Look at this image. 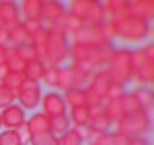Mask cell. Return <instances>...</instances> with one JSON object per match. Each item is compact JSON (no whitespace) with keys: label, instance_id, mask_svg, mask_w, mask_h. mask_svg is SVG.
I'll list each match as a JSON object with an SVG mask.
<instances>
[{"label":"cell","instance_id":"cell-1","mask_svg":"<svg viewBox=\"0 0 154 145\" xmlns=\"http://www.w3.org/2000/svg\"><path fill=\"white\" fill-rule=\"evenodd\" d=\"M111 22H112L116 38L122 42H127V44H141V42H145L147 36L152 35L150 22L141 20L131 13H125Z\"/></svg>","mask_w":154,"mask_h":145},{"label":"cell","instance_id":"cell-2","mask_svg":"<svg viewBox=\"0 0 154 145\" xmlns=\"http://www.w3.org/2000/svg\"><path fill=\"white\" fill-rule=\"evenodd\" d=\"M131 58H132V49L129 47H112L109 58L103 63V71L111 84L125 87L131 84Z\"/></svg>","mask_w":154,"mask_h":145},{"label":"cell","instance_id":"cell-3","mask_svg":"<svg viewBox=\"0 0 154 145\" xmlns=\"http://www.w3.org/2000/svg\"><path fill=\"white\" fill-rule=\"evenodd\" d=\"M69 53V35L62 26L47 27V42L44 47L42 62L45 65H62Z\"/></svg>","mask_w":154,"mask_h":145},{"label":"cell","instance_id":"cell-4","mask_svg":"<svg viewBox=\"0 0 154 145\" xmlns=\"http://www.w3.org/2000/svg\"><path fill=\"white\" fill-rule=\"evenodd\" d=\"M67 13L76 17L87 27L100 26L107 20L103 8H102V2H98V0H72L67 6Z\"/></svg>","mask_w":154,"mask_h":145},{"label":"cell","instance_id":"cell-5","mask_svg":"<svg viewBox=\"0 0 154 145\" xmlns=\"http://www.w3.org/2000/svg\"><path fill=\"white\" fill-rule=\"evenodd\" d=\"M114 125H116V132H120L127 138L145 136L152 127V114H149L145 111L131 113V114H125L122 120H118Z\"/></svg>","mask_w":154,"mask_h":145},{"label":"cell","instance_id":"cell-6","mask_svg":"<svg viewBox=\"0 0 154 145\" xmlns=\"http://www.w3.org/2000/svg\"><path fill=\"white\" fill-rule=\"evenodd\" d=\"M112 84H111V80L107 76V72L103 69H96L93 75H91V78L87 80V84L84 85L87 107L102 105L105 102V94H107V89Z\"/></svg>","mask_w":154,"mask_h":145},{"label":"cell","instance_id":"cell-7","mask_svg":"<svg viewBox=\"0 0 154 145\" xmlns=\"http://www.w3.org/2000/svg\"><path fill=\"white\" fill-rule=\"evenodd\" d=\"M131 80L138 85H152L154 82V58H149L141 53V49L132 51L131 58Z\"/></svg>","mask_w":154,"mask_h":145},{"label":"cell","instance_id":"cell-8","mask_svg":"<svg viewBox=\"0 0 154 145\" xmlns=\"http://www.w3.org/2000/svg\"><path fill=\"white\" fill-rule=\"evenodd\" d=\"M40 98H42L40 82L24 80V84L20 85V89L15 93V102H17L24 111H35V109L40 105Z\"/></svg>","mask_w":154,"mask_h":145},{"label":"cell","instance_id":"cell-9","mask_svg":"<svg viewBox=\"0 0 154 145\" xmlns=\"http://www.w3.org/2000/svg\"><path fill=\"white\" fill-rule=\"evenodd\" d=\"M89 78H91L89 75H85L84 71H80L78 67H74V65L62 67V69H60L58 89H62V91L65 93V91H71V89H74V87H84Z\"/></svg>","mask_w":154,"mask_h":145},{"label":"cell","instance_id":"cell-10","mask_svg":"<svg viewBox=\"0 0 154 145\" xmlns=\"http://www.w3.org/2000/svg\"><path fill=\"white\" fill-rule=\"evenodd\" d=\"M67 13V6L62 4L60 0H42V13H40V22L45 27L60 26L62 18Z\"/></svg>","mask_w":154,"mask_h":145},{"label":"cell","instance_id":"cell-11","mask_svg":"<svg viewBox=\"0 0 154 145\" xmlns=\"http://www.w3.org/2000/svg\"><path fill=\"white\" fill-rule=\"evenodd\" d=\"M40 105H42V113L45 116H49V118L67 114V105L63 102V96L58 94L56 91L44 93L42 98H40Z\"/></svg>","mask_w":154,"mask_h":145},{"label":"cell","instance_id":"cell-12","mask_svg":"<svg viewBox=\"0 0 154 145\" xmlns=\"http://www.w3.org/2000/svg\"><path fill=\"white\" fill-rule=\"evenodd\" d=\"M112 123L109 122L105 111H103V103L102 105H94V107H89V123H87V136L85 138H91L94 134H100V132H107L109 127Z\"/></svg>","mask_w":154,"mask_h":145},{"label":"cell","instance_id":"cell-13","mask_svg":"<svg viewBox=\"0 0 154 145\" xmlns=\"http://www.w3.org/2000/svg\"><path fill=\"white\" fill-rule=\"evenodd\" d=\"M0 120L6 129H18L20 125L26 123V111L15 102L0 111Z\"/></svg>","mask_w":154,"mask_h":145},{"label":"cell","instance_id":"cell-14","mask_svg":"<svg viewBox=\"0 0 154 145\" xmlns=\"http://www.w3.org/2000/svg\"><path fill=\"white\" fill-rule=\"evenodd\" d=\"M20 20H22V18H20L18 4L9 2V0H4V2H0V22H2V27L11 29V27L18 26Z\"/></svg>","mask_w":154,"mask_h":145},{"label":"cell","instance_id":"cell-15","mask_svg":"<svg viewBox=\"0 0 154 145\" xmlns=\"http://www.w3.org/2000/svg\"><path fill=\"white\" fill-rule=\"evenodd\" d=\"M112 47H114L112 44H98V45L87 47V63H91L94 69H102L105 60L109 58Z\"/></svg>","mask_w":154,"mask_h":145},{"label":"cell","instance_id":"cell-16","mask_svg":"<svg viewBox=\"0 0 154 145\" xmlns=\"http://www.w3.org/2000/svg\"><path fill=\"white\" fill-rule=\"evenodd\" d=\"M26 125L29 131V138L45 134V132H49V116H45L42 111L35 113L29 120H26Z\"/></svg>","mask_w":154,"mask_h":145},{"label":"cell","instance_id":"cell-17","mask_svg":"<svg viewBox=\"0 0 154 145\" xmlns=\"http://www.w3.org/2000/svg\"><path fill=\"white\" fill-rule=\"evenodd\" d=\"M129 13L150 22L154 17V2L152 0H132V2H129Z\"/></svg>","mask_w":154,"mask_h":145},{"label":"cell","instance_id":"cell-18","mask_svg":"<svg viewBox=\"0 0 154 145\" xmlns=\"http://www.w3.org/2000/svg\"><path fill=\"white\" fill-rule=\"evenodd\" d=\"M103 13L107 20H114L125 13H129V0H105L102 2Z\"/></svg>","mask_w":154,"mask_h":145},{"label":"cell","instance_id":"cell-19","mask_svg":"<svg viewBox=\"0 0 154 145\" xmlns=\"http://www.w3.org/2000/svg\"><path fill=\"white\" fill-rule=\"evenodd\" d=\"M67 118H69V123H72L74 129H85L87 123H89V107L87 105H82V107H69L67 111Z\"/></svg>","mask_w":154,"mask_h":145},{"label":"cell","instance_id":"cell-20","mask_svg":"<svg viewBox=\"0 0 154 145\" xmlns=\"http://www.w3.org/2000/svg\"><path fill=\"white\" fill-rule=\"evenodd\" d=\"M22 20H40L42 13V0H22L18 4Z\"/></svg>","mask_w":154,"mask_h":145},{"label":"cell","instance_id":"cell-21","mask_svg":"<svg viewBox=\"0 0 154 145\" xmlns=\"http://www.w3.org/2000/svg\"><path fill=\"white\" fill-rule=\"evenodd\" d=\"M131 93H132V94H134V98L138 100V103H140L141 111H145V113L152 114V102H154L152 89H150V87H145V85H136Z\"/></svg>","mask_w":154,"mask_h":145},{"label":"cell","instance_id":"cell-22","mask_svg":"<svg viewBox=\"0 0 154 145\" xmlns=\"http://www.w3.org/2000/svg\"><path fill=\"white\" fill-rule=\"evenodd\" d=\"M44 71H45V63L40 60V58H35V60H29L26 63V69H24V78L26 80H31V82H40L42 76H44Z\"/></svg>","mask_w":154,"mask_h":145},{"label":"cell","instance_id":"cell-23","mask_svg":"<svg viewBox=\"0 0 154 145\" xmlns=\"http://www.w3.org/2000/svg\"><path fill=\"white\" fill-rule=\"evenodd\" d=\"M103 111L109 118L111 123H116L118 120H122L125 116V111H123V102L122 98H116V100H105L103 102Z\"/></svg>","mask_w":154,"mask_h":145},{"label":"cell","instance_id":"cell-24","mask_svg":"<svg viewBox=\"0 0 154 145\" xmlns=\"http://www.w3.org/2000/svg\"><path fill=\"white\" fill-rule=\"evenodd\" d=\"M84 143H85V134L74 127H69L65 132L58 136V145H84Z\"/></svg>","mask_w":154,"mask_h":145},{"label":"cell","instance_id":"cell-25","mask_svg":"<svg viewBox=\"0 0 154 145\" xmlns=\"http://www.w3.org/2000/svg\"><path fill=\"white\" fill-rule=\"evenodd\" d=\"M26 60L20 56V53H18V49L17 47H8V56H6V65H8V69L11 71V72H24V69H26Z\"/></svg>","mask_w":154,"mask_h":145},{"label":"cell","instance_id":"cell-26","mask_svg":"<svg viewBox=\"0 0 154 145\" xmlns=\"http://www.w3.org/2000/svg\"><path fill=\"white\" fill-rule=\"evenodd\" d=\"M63 102H65V105H69V107H82V105H87L84 87H74V89H71V91H65V93H63Z\"/></svg>","mask_w":154,"mask_h":145},{"label":"cell","instance_id":"cell-27","mask_svg":"<svg viewBox=\"0 0 154 145\" xmlns=\"http://www.w3.org/2000/svg\"><path fill=\"white\" fill-rule=\"evenodd\" d=\"M9 31V42H11V45L13 47H20V45H31V36L24 31V27L18 24V26H15V27H11V29H8Z\"/></svg>","mask_w":154,"mask_h":145},{"label":"cell","instance_id":"cell-28","mask_svg":"<svg viewBox=\"0 0 154 145\" xmlns=\"http://www.w3.org/2000/svg\"><path fill=\"white\" fill-rule=\"evenodd\" d=\"M24 75H22V72H8V75L2 78V80H0V84H2L4 87H8L9 91H13V93H17L18 89H20V85L24 84Z\"/></svg>","mask_w":154,"mask_h":145},{"label":"cell","instance_id":"cell-29","mask_svg":"<svg viewBox=\"0 0 154 145\" xmlns=\"http://www.w3.org/2000/svg\"><path fill=\"white\" fill-rule=\"evenodd\" d=\"M69 127H71V123H69L67 114L49 118V132H53L54 136H60V134H62V132H65Z\"/></svg>","mask_w":154,"mask_h":145},{"label":"cell","instance_id":"cell-30","mask_svg":"<svg viewBox=\"0 0 154 145\" xmlns=\"http://www.w3.org/2000/svg\"><path fill=\"white\" fill-rule=\"evenodd\" d=\"M60 69H62V67H58V65H45V71H44L42 80H44V84H45L47 87H54V89H58Z\"/></svg>","mask_w":154,"mask_h":145},{"label":"cell","instance_id":"cell-31","mask_svg":"<svg viewBox=\"0 0 154 145\" xmlns=\"http://www.w3.org/2000/svg\"><path fill=\"white\" fill-rule=\"evenodd\" d=\"M0 145H24L17 129H6L0 132Z\"/></svg>","mask_w":154,"mask_h":145},{"label":"cell","instance_id":"cell-32","mask_svg":"<svg viewBox=\"0 0 154 145\" xmlns=\"http://www.w3.org/2000/svg\"><path fill=\"white\" fill-rule=\"evenodd\" d=\"M60 26L67 31V35H72L74 31H78L80 27H84V24L76 18V17H72L71 13H65V17L62 18V22H60Z\"/></svg>","mask_w":154,"mask_h":145},{"label":"cell","instance_id":"cell-33","mask_svg":"<svg viewBox=\"0 0 154 145\" xmlns=\"http://www.w3.org/2000/svg\"><path fill=\"white\" fill-rule=\"evenodd\" d=\"M122 102H123V111H125V114H131V113H138V111H141L138 100L134 98V94H132L131 91H125V94L122 96Z\"/></svg>","mask_w":154,"mask_h":145},{"label":"cell","instance_id":"cell-34","mask_svg":"<svg viewBox=\"0 0 154 145\" xmlns=\"http://www.w3.org/2000/svg\"><path fill=\"white\" fill-rule=\"evenodd\" d=\"M29 141L31 145H58V136H54L53 132H45V134L29 138Z\"/></svg>","mask_w":154,"mask_h":145},{"label":"cell","instance_id":"cell-35","mask_svg":"<svg viewBox=\"0 0 154 145\" xmlns=\"http://www.w3.org/2000/svg\"><path fill=\"white\" fill-rule=\"evenodd\" d=\"M91 145H114L112 143V131H107V132H100V134H94L91 138H87Z\"/></svg>","mask_w":154,"mask_h":145},{"label":"cell","instance_id":"cell-36","mask_svg":"<svg viewBox=\"0 0 154 145\" xmlns=\"http://www.w3.org/2000/svg\"><path fill=\"white\" fill-rule=\"evenodd\" d=\"M11 103H15V93L0 84V109H4Z\"/></svg>","mask_w":154,"mask_h":145},{"label":"cell","instance_id":"cell-37","mask_svg":"<svg viewBox=\"0 0 154 145\" xmlns=\"http://www.w3.org/2000/svg\"><path fill=\"white\" fill-rule=\"evenodd\" d=\"M20 26L24 27V31H26L29 36H33L36 31H40V29L44 27V24H42L40 20H20Z\"/></svg>","mask_w":154,"mask_h":145},{"label":"cell","instance_id":"cell-38","mask_svg":"<svg viewBox=\"0 0 154 145\" xmlns=\"http://www.w3.org/2000/svg\"><path fill=\"white\" fill-rule=\"evenodd\" d=\"M18 49V53H20V56L26 60V62H29V60H35V58H38V53H36V49L33 47V45H20V47H17Z\"/></svg>","mask_w":154,"mask_h":145},{"label":"cell","instance_id":"cell-39","mask_svg":"<svg viewBox=\"0 0 154 145\" xmlns=\"http://www.w3.org/2000/svg\"><path fill=\"white\" fill-rule=\"evenodd\" d=\"M125 94V87H120V85H111L107 89V94H105V100H116V98H122Z\"/></svg>","mask_w":154,"mask_h":145},{"label":"cell","instance_id":"cell-40","mask_svg":"<svg viewBox=\"0 0 154 145\" xmlns=\"http://www.w3.org/2000/svg\"><path fill=\"white\" fill-rule=\"evenodd\" d=\"M112 143L114 145H129V138L116 132V131H112Z\"/></svg>","mask_w":154,"mask_h":145},{"label":"cell","instance_id":"cell-41","mask_svg":"<svg viewBox=\"0 0 154 145\" xmlns=\"http://www.w3.org/2000/svg\"><path fill=\"white\" fill-rule=\"evenodd\" d=\"M0 45L11 47V42H9V31H8L6 27H0Z\"/></svg>","mask_w":154,"mask_h":145},{"label":"cell","instance_id":"cell-42","mask_svg":"<svg viewBox=\"0 0 154 145\" xmlns=\"http://www.w3.org/2000/svg\"><path fill=\"white\" fill-rule=\"evenodd\" d=\"M129 145H150V141L145 136H134V138H129Z\"/></svg>","mask_w":154,"mask_h":145},{"label":"cell","instance_id":"cell-43","mask_svg":"<svg viewBox=\"0 0 154 145\" xmlns=\"http://www.w3.org/2000/svg\"><path fill=\"white\" fill-rule=\"evenodd\" d=\"M17 131H18V134H20V138H22L24 145H26V143L29 141V131H27V125L24 123V125H20V127H18Z\"/></svg>","mask_w":154,"mask_h":145},{"label":"cell","instance_id":"cell-44","mask_svg":"<svg viewBox=\"0 0 154 145\" xmlns=\"http://www.w3.org/2000/svg\"><path fill=\"white\" fill-rule=\"evenodd\" d=\"M6 56H8V47L0 45V65H4V63H6Z\"/></svg>","mask_w":154,"mask_h":145},{"label":"cell","instance_id":"cell-45","mask_svg":"<svg viewBox=\"0 0 154 145\" xmlns=\"http://www.w3.org/2000/svg\"><path fill=\"white\" fill-rule=\"evenodd\" d=\"M8 72H9V69H8V65L4 63V65H0V80H2L6 75H8Z\"/></svg>","mask_w":154,"mask_h":145},{"label":"cell","instance_id":"cell-46","mask_svg":"<svg viewBox=\"0 0 154 145\" xmlns=\"http://www.w3.org/2000/svg\"><path fill=\"white\" fill-rule=\"evenodd\" d=\"M0 127H2V120H0Z\"/></svg>","mask_w":154,"mask_h":145},{"label":"cell","instance_id":"cell-47","mask_svg":"<svg viewBox=\"0 0 154 145\" xmlns=\"http://www.w3.org/2000/svg\"><path fill=\"white\" fill-rule=\"evenodd\" d=\"M89 145H91V143H89Z\"/></svg>","mask_w":154,"mask_h":145}]
</instances>
